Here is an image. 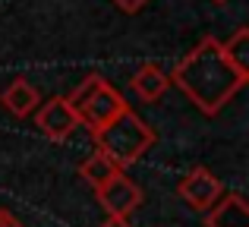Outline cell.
I'll return each instance as SVG.
<instances>
[{"instance_id": "cell-11", "label": "cell", "mask_w": 249, "mask_h": 227, "mask_svg": "<svg viewBox=\"0 0 249 227\" xmlns=\"http://www.w3.org/2000/svg\"><path fill=\"white\" fill-rule=\"evenodd\" d=\"M221 48H224V57L231 60V67L237 70L240 76H246V79H249V29H246V25L233 32V38H231V41H224Z\"/></svg>"}, {"instance_id": "cell-2", "label": "cell", "mask_w": 249, "mask_h": 227, "mask_svg": "<svg viewBox=\"0 0 249 227\" xmlns=\"http://www.w3.org/2000/svg\"><path fill=\"white\" fill-rule=\"evenodd\" d=\"M91 139H95L98 152L123 174L129 164H136V161L155 145V129L129 107V111H123L120 117H114L104 129L91 133Z\"/></svg>"}, {"instance_id": "cell-6", "label": "cell", "mask_w": 249, "mask_h": 227, "mask_svg": "<svg viewBox=\"0 0 249 227\" xmlns=\"http://www.w3.org/2000/svg\"><path fill=\"white\" fill-rule=\"evenodd\" d=\"M35 123L51 142H67L70 136L76 133V126H79V117L73 114V107H70L67 98H51L38 107Z\"/></svg>"}, {"instance_id": "cell-15", "label": "cell", "mask_w": 249, "mask_h": 227, "mask_svg": "<svg viewBox=\"0 0 249 227\" xmlns=\"http://www.w3.org/2000/svg\"><path fill=\"white\" fill-rule=\"evenodd\" d=\"M214 3H224V0H214Z\"/></svg>"}, {"instance_id": "cell-5", "label": "cell", "mask_w": 249, "mask_h": 227, "mask_svg": "<svg viewBox=\"0 0 249 227\" xmlns=\"http://www.w3.org/2000/svg\"><path fill=\"white\" fill-rule=\"evenodd\" d=\"M177 192H180V199L189 205V209L208 211L221 196H224V186H221V180L214 177L208 167H196V171H189L186 177L180 180Z\"/></svg>"}, {"instance_id": "cell-13", "label": "cell", "mask_w": 249, "mask_h": 227, "mask_svg": "<svg viewBox=\"0 0 249 227\" xmlns=\"http://www.w3.org/2000/svg\"><path fill=\"white\" fill-rule=\"evenodd\" d=\"M0 227H22V221H16L13 215H6V211H0Z\"/></svg>"}, {"instance_id": "cell-9", "label": "cell", "mask_w": 249, "mask_h": 227, "mask_svg": "<svg viewBox=\"0 0 249 227\" xmlns=\"http://www.w3.org/2000/svg\"><path fill=\"white\" fill-rule=\"evenodd\" d=\"M167 86H170V79L158 63H145V67H139V73L133 76V92L139 95L142 101H148V105L158 101L161 95L167 92Z\"/></svg>"}, {"instance_id": "cell-10", "label": "cell", "mask_w": 249, "mask_h": 227, "mask_svg": "<svg viewBox=\"0 0 249 227\" xmlns=\"http://www.w3.org/2000/svg\"><path fill=\"white\" fill-rule=\"evenodd\" d=\"M114 174H120V171H117V167L114 164H110V161L107 158H104V155L101 152H95V155H89V158H85L82 161V164H79V177L85 180V183H89L91 186V190H101V186L104 183H107V180L110 177H114Z\"/></svg>"}, {"instance_id": "cell-4", "label": "cell", "mask_w": 249, "mask_h": 227, "mask_svg": "<svg viewBox=\"0 0 249 227\" xmlns=\"http://www.w3.org/2000/svg\"><path fill=\"white\" fill-rule=\"evenodd\" d=\"M95 192H98V202L104 205V211H107L110 218H120V221H126L142 202V190L126 174H114V177Z\"/></svg>"}, {"instance_id": "cell-12", "label": "cell", "mask_w": 249, "mask_h": 227, "mask_svg": "<svg viewBox=\"0 0 249 227\" xmlns=\"http://www.w3.org/2000/svg\"><path fill=\"white\" fill-rule=\"evenodd\" d=\"M148 3H152V0H114V6H117V10L129 13V16H136L139 10H145Z\"/></svg>"}, {"instance_id": "cell-3", "label": "cell", "mask_w": 249, "mask_h": 227, "mask_svg": "<svg viewBox=\"0 0 249 227\" xmlns=\"http://www.w3.org/2000/svg\"><path fill=\"white\" fill-rule=\"evenodd\" d=\"M67 101H70V107H73V114L79 117V123H85L91 133L104 129L114 117L129 111V105L123 101V95L117 92L104 76H89V79L73 92V98H67Z\"/></svg>"}, {"instance_id": "cell-8", "label": "cell", "mask_w": 249, "mask_h": 227, "mask_svg": "<svg viewBox=\"0 0 249 227\" xmlns=\"http://www.w3.org/2000/svg\"><path fill=\"white\" fill-rule=\"evenodd\" d=\"M0 101H3V107L10 111L13 117H29V114H35V107H38V92H35V86H32L29 79H13L10 86L3 88V95H0Z\"/></svg>"}, {"instance_id": "cell-7", "label": "cell", "mask_w": 249, "mask_h": 227, "mask_svg": "<svg viewBox=\"0 0 249 227\" xmlns=\"http://www.w3.org/2000/svg\"><path fill=\"white\" fill-rule=\"evenodd\" d=\"M205 227H249V202L240 192L221 196L205 211Z\"/></svg>"}, {"instance_id": "cell-14", "label": "cell", "mask_w": 249, "mask_h": 227, "mask_svg": "<svg viewBox=\"0 0 249 227\" xmlns=\"http://www.w3.org/2000/svg\"><path fill=\"white\" fill-rule=\"evenodd\" d=\"M98 227H129V221H120V218H107V221L98 224Z\"/></svg>"}, {"instance_id": "cell-1", "label": "cell", "mask_w": 249, "mask_h": 227, "mask_svg": "<svg viewBox=\"0 0 249 227\" xmlns=\"http://www.w3.org/2000/svg\"><path fill=\"white\" fill-rule=\"evenodd\" d=\"M205 117H214L224 111V105L246 86V76H240L224 57L218 38H202L186 57L174 67L167 76Z\"/></svg>"}]
</instances>
